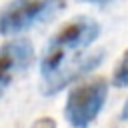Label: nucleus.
Returning <instances> with one entry per match:
<instances>
[{"label":"nucleus","instance_id":"obj_1","mask_svg":"<svg viewBox=\"0 0 128 128\" xmlns=\"http://www.w3.org/2000/svg\"><path fill=\"white\" fill-rule=\"evenodd\" d=\"M100 36V22L80 14L62 24L56 34L44 44L40 54V78H50L64 66L82 58Z\"/></svg>","mask_w":128,"mask_h":128},{"label":"nucleus","instance_id":"obj_2","mask_svg":"<svg viewBox=\"0 0 128 128\" xmlns=\"http://www.w3.org/2000/svg\"><path fill=\"white\" fill-rule=\"evenodd\" d=\"M108 88L110 84L98 76L82 80L68 90L62 114L70 128H88L102 112L106 100H108Z\"/></svg>","mask_w":128,"mask_h":128},{"label":"nucleus","instance_id":"obj_3","mask_svg":"<svg viewBox=\"0 0 128 128\" xmlns=\"http://www.w3.org/2000/svg\"><path fill=\"white\" fill-rule=\"evenodd\" d=\"M66 8V0H10L0 8V36L12 38L48 22Z\"/></svg>","mask_w":128,"mask_h":128},{"label":"nucleus","instance_id":"obj_4","mask_svg":"<svg viewBox=\"0 0 128 128\" xmlns=\"http://www.w3.org/2000/svg\"><path fill=\"white\" fill-rule=\"evenodd\" d=\"M34 56V44L22 36H12L0 46V100L14 80L32 66Z\"/></svg>","mask_w":128,"mask_h":128},{"label":"nucleus","instance_id":"obj_5","mask_svg":"<svg viewBox=\"0 0 128 128\" xmlns=\"http://www.w3.org/2000/svg\"><path fill=\"white\" fill-rule=\"evenodd\" d=\"M104 56H106V52H104L102 48H98V50H88V52H86L82 58H78L76 62L64 66L62 70H58V72L52 74L50 78H44V80L40 82V92H42L44 96H56V94L62 92L66 86L74 84V82L80 80L82 76H86V74H90L92 70H96V68L102 64Z\"/></svg>","mask_w":128,"mask_h":128},{"label":"nucleus","instance_id":"obj_6","mask_svg":"<svg viewBox=\"0 0 128 128\" xmlns=\"http://www.w3.org/2000/svg\"><path fill=\"white\" fill-rule=\"evenodd\" d=\"M112 86L116 88H126L128 86V48L124 50V54L120 56L114 72H112Z\"/></svg>","mask_w":128,"mask_h":128},{"label":"nucleus","instance_id":"obj_7","mask_svg":"<svg viewBox=\"0 0 128 128\" xmlns=\"http://www.w3.org/2000/svg\"><path fill=\"white\" fill-rule=\"evenodd\" d=\"M30 128H56V122L50 116H42V118H36Z\"/></svg>","mask_w":128,"mask_h":128},{"label":"nucleus","instance_id":"obj_8","mask_svg":"<svg viewBox=\"0 0 128 128\" xmlns=\"http://www.w3.org/2000/svg\"><path fill=\"white\" fill-rule=\"evenodd\" d=\"M120 120H122V122H128V98L124 100V104H122V108H120Z\"/></svg>","mask_w":128,"mask_h":128},{"label":"nucleus","instance_id":"obj_9","mask_svg":"<svg viewBox=\"0 0 128 128\" xmlns=\"http://www.w3.org/2000/svg\"><path fill=\"white\" fill-rule=\"evenodd\" d=\"M78 2H84V4H92V6H106L114 0H78Z\"/></svg>","mask_w":128,"mask_h":128}]
</instances>
